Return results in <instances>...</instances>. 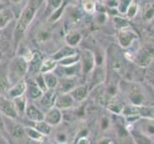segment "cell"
<instances>
[{
	"label": "cell",
	"instance_id": "24",
	"mask_svg": "<svg viewBox=\"0 0 154 144\" xmlns=\"http://www.w3.org/2000/svg\"><path fill=\"white\" fill-rule=\"evenodd\" d=\"M80 60V56L77 55V54H74V55H71L69 57H66L65 59H63L60 61V64L64 67H66V66H72V65H75L77 62H79Z\"/></svg>",
	"mask_w": 154,
	"mask_h": 144
},
{
	"label": "cell",
	"instance_id": "13",
	"mask_svg": "<svg viewBox=\"0 0 154 144\" xmlns=\"http://www.w3.org/2000/svg\"><path fill=\"white\" fill-rule=\"evenodd\" d=\"M4 66L0 64V95L7 96L8 90L11 88V85L8 80L7 68L4 69Z\"/></svg>",
	"mask_w": 154,
	"mask_h": 144
},
{
	"label": "cell",
	"instance_id": "8",
	"mask_svg": "<svg viewBox=\"0 0 154 144\" xmlns=\"http://www.w3.org/2000/svg\"><path fill=\"white\" fill-rule=\"evenodd\" d=\"M26 89H27V82L25 81V79H22L19 81L18 83H17L16 85H14L10 88L6 97L13 100L14 98L25 94Z\"/></svg>",
	"mask_w": 154,
	"mask_h": 144
},
{
	"label": "cell",
	"instance_id": "3",
	"mask_svg": "<svg viewBox=\"0 0 154 144\" xmlns=\"http://www.w3.org/2000/svg\"><path fill=\"white\" fill-rule=\"evenodd\" d=\"M3 120H4L5 129H6V132L8 134H10L13 137L17 139H21L24 137V136H25L24 128L25 127H23L21 124L16 122L14 119L3 116Z\"/></svg>",
	"mask_w": 154,
	"mask_h": 144
},
{
	"label": "cell",
	"instance_id": "30",
	"mask_svg": "<svg viewBox=\"0 0 154 144\" xmlns=\"http://www.w3.org/2000/svg\"><path fill=\"white\" fill-rule=\"evenodd\" d=\"M35 83L37 84V86L40 88L43 92H46V91L48 90L47 88V86L45 85V78H43V75L42 74H38L37 76V78H36V81H35Z\"/></svg>",
	"mask_w": 154,
	"mask_h": 144
},
{
	"label": "cell",
	"instance_id": "18",
	"mask_svg": "<svg viewBox=\"0 0 154 144\" xmlns=\"http://www.w3.org/2000/svg\"><path fill=\"white\" fill-rule=\"evenodd\" d=\"M24 131H25V136L29 139H32V140L42 142L45 137L43 134H42L40 132H38V130H36L33 127H25L24 128Z\"/></svg>",
	"mask_w": 154,
	"mask_h": 144
},
{
	"label": "cell",
	"instance_id": "28",
	"mask_svg": "<svg viewBox=\"0 0 154 144\" xmlns=\"http://www.w3.org/2000/svg\"><path fill=\"white\" fill-rule=\"evenodd\" d=\"M138 11H139V6H138V3L136 2V0H135V1H133L131 3V5L129 6L127 12H126V16L129 19H132L137 16Z\"/></svg>",
	"mask_w": 154,
	"mask_h": 144
},
{
	"label": "cell",
	"instance_id": "20",
	"mask_svg": "<svg viewBox=\"0 0 154 144\" xmlns=\"http://www.w3.org/2000/svg\"><path fill=\"white\" fill-rule=\"evenodd\" d=\"M75 51L72 47L69 46V47H65L61 49L59 52H57L55 55H53V60H55L57 62H60L61 60L65 59L66 57H69L71 55H74Z\"/></svg>",
	"mask_w": 154,
	"mask_h": 144
},
{
	"label": "cell",
	"instance_id": "21",
	"mask_svg": "<svg viewBox=\"0 0 154 144\" xmlns=\"http://www.w3.org/2000/svg\"><path fill=\"white\" fill-rule=\"evenodd\" d=\"M34 128H35L36 130H38V131L40 132L42 134H43L45 136H49V134H51V131H52L51 126L49 124H47L45 120L35 123V127H34Z\"/></svg>",
	"mask_w": 154,
	"mask_h": 144
},
{
	"label": "cell",
	"instance_id": "16",
	"mask_svg": "<svg viewBox=\"0 0 154 144\" xmlns=\"http://www.w3.org/2000/svg\"><path fill=\"white\" fill-rule=\"evenodd\" d=\"M69 95L71 96L73 100L76 102H82L85 98L87 94H88V88L85 86H75V88L69 91Z\"/></svg>",
	"mask_w": 154,
	"mask_h": 144
},
{
	"label": "cell",
	"instance_id": "22",
	"mask_svg": "<svg viewBox=\"0 0 154 144\" xmlns=\"http://www.w3.org/2000/svg\"><path fill=\"white\" fill-rule=\"evenodd\" d=\"M113 22H114V25L116 27L118 31L122 30V29H124V28H127V27H130V23L128 21V19L124 18V17H122V16H115L113 18Z\"/></svg>",
	"mask_w": 154,
	"mask_h": 144
},
{
	"label": "cell",
	"instance_id": "31",
	"mask_svg": "<svg viewBox=\"0 0 154 144\" xmlns=\"http://www.w3.org/2000/svg\"><path fill=\"white\" fill-rule=\"evenodd\" d=\"M56 141L58 142V144H65L67 141V137H66V134L64 133H59L56 134L55 136Z\"/></svg>",
	"mask_w": 154,
	"mask_h": 144
},
{
	"label": "cell",
	"instance_id": "2",
	"mask_svg": "<svg viewBox=\"0 0 154 144\" xmlns=\"http://www.w3.org/2000/svg\"><path fill=\"white\" fill-rule=\"evenodd\" d=\"M154 59V45L151 43L144 44L137 53L135 62L141 66H147Z\"/></svg>",
	"mask_w": 154,
	"mask_h": 144
},
{
	"label": "cell",
	"instance_id": "14",
	"mask_svg": "<svg viewBox=\"0 0 154 144\" xmlns=\"http://www.w3.org/2000/svg\"><path fill=\"white\" fill-rule=\"evenodd\" d=\"M43 91L38 88L35 82L33 83H27V89H26V96L27 98L30 97L32 100L37 101L38 99H41V97L43 95Z\"/></svg>",
	"mask_w": 154,
	"mask_h": 144
},
{
	"label": "cell",
	"instance_id": "29",
	"mask_svg": "<svg viewBox=\"0 0 154 144\" xmlns=\"http://www.w3.org/2000/svg\"><path fill=\"white\" fill-rule=\"evenodd\" d=\"M83 8H84V11L89 14H93L96 11L95 3L93 0H85L83 4Z\"/></svg>",
	"mask_w": 154,
	"mask_h": 144
},
{
	"label": "cell",
	"instance_id": "1",
	"mask_svg": "<svg viewBox=\"0 0 154 144\" xmlns=\"http://www.w3.org/2000/svg\"><path fill=\"white\" fill-rule=\"evenodd\" d=\"M28 71V62L23 57H17L10 62L7 67L8 80L10 85L14 86L24 79Z\"/></svg>",
	"mask_w": 154,
	"mask_h": 144
},
{
	"label": "cell",
	"instance_id": "6",
	"mask_svg": "<svg viewBox=\"0 0 154 144\" xmlns=\"http://www.w3.org/2000/svg\"><path fill=\"white\" fill-rule=\"evenodd\" d=\"M63 114L62 110L56 107H52L45 113V121L50 126H57L62 122Z\"/></svg>",
	"mask_w": 154,
	"mask_h": 144
},
{
	"label": "cell",
	"instance_id": "17",
	"mask_svg": "<svg viewBox=\"0 0 154 144\" xmlns=\"http://www.w3.org/2000/svg\"><path fill=\"white\" fill-rule=\"evenodd\" d=\"M58 62L53 60V59H46L42 61V64L41 66L40 73L41 74H46V73H51L57 68Z\"/></svg>",
	"mask_w": 154,
	"mask_h": 144
},
{
	"label": "cell",
	"instance_id": "27",
	"mask_svg": "<svg viewBox=\"0 0 154 144\" xmlns=\"http://www.w3.org/2000/svg\"><path fill=\"white\" fill-rule=\"evenodd\" d=\"M81 40V35L78 33H71L66 37V42L70 47L77 45Z\"/></svg>",
	"mask_w": 154,
	"mask_h": 144
},
{
	"label": "cell",
	"instance_id": "37",
	"mask_svg": "<svg viewBox=\"0 0 154 144\" xmlns=\"http://www.w3.org/2000/svg\"><path fill=\"white\" fill-rule=\"evenodd\" d=\"M65 144H67V143H65Z\"/></svg>",
	"mask_w": 154,
	"mask_h": 144
},
{
	"label": "cell",
	"instance_id": "35",
	"mask_svg": "<svg viewBox=\"0 0 154 144\" xmlns=\"http://www.w3.org/2000/svg\"><path fill=\"white\" fill-rule=\"evenodd\" d=\"M0 144H9L8 140L6 139L3 134H0Z\"/></svg>",
	"mask_w": 154,
	"mask_h": 144
},
{
	"label": "cell",
	"instance_id": "12",
	"mask_svg": "<svg viewBox=\"0 0 154 144\" xmlns=\"http://www.w3.org/2000/svg\"><path fill=\"white\" fill-rule=\"evenodd\" d=\"M13 102H14V108H16L18 116H24V115H25L27 106H28V98L26 94L13 99Z\"/></svg>",
	"mask_w": 154,
	"mask_h": 144
},
{
	"label": "cell",
	"instance_id": "25",
	"mask_svg": "<svg viewBox=\"0 0 154 144\" xmlns=\"http://www.w3.org/2000/svg\"><path fill=\"white\" fill-rule=\"evenodd\" d=\"M13 13L9 10H5V11L0 12V29L4 28L7 24L10 22L9 20H11L13 18Z\"/></svg>",
	"mask_w": 154,
	"mask_h": 144
},
{
	"label": "cell",
	"instance_id": "7",
	"mask_svg": "<svg viewBox=\"0 0 154 144\" xmlns=\"http://www.w3.org/2000/svg\"><path fill=\"white\" fill-rule=\"evenodd\" d=\"M45 112H43L35 104H28L25 112V115L27 116V118L34 123L45 120Z\"/></svg>",
	"mask_w": 154,
	"mask_h": 144
},
{
	"label": "cell",
	"instance_id": "4",
	"mask_svg": "<svg viewBox=\"0 0 154 144\" xmlns=\"http://www.w3.org/2000/svg\"><path fill=\"white\" fill-rule=\"evenodd\" d=\"M0 112L3 116L11 119H17L18 116L13 100L3 95H0Z\"/></svg>",
	"mask_w": 154,
	"mask_h": 144
},
{
	"label": "cell",
	"instance_id": "19",
	"mask_svg": "<svg viewBox=\"0 0 154 144\" xmlns=\"http://www.w3.org/2000/svg\"><path fill=\"white\" fill-rule=\"evenodd\" d=\"M42 75L48 89H54L57 88L58 85H59V79H58V77L54 73L51 72V73H46Z\"/></svg>",
	"mask_w": 154,
	"mask_h": 144
},
{
	"label": "cell",
	"instance_id": "10",
	"mask_svg": "<svg viewBox=\"0 0 154 144\" xmlns=\"http://www.w3.org/2000/svg\"><path fill=\"white\" fill-rule=\"evenodd\" d=\"M34 16V10L31 8H27L24 13L22 14V16L19 19V21L17 25V33H24L26 31V29L29 25V23L32 20V17Z\"/></svg>",
	"mask_w": 154,
	"mask_h": 144
},
{
	"label": "cell",
	"instance_id": "33",
	"mask_svg": "<svg viewBox=\"0 0 154 144\" xmlns=\"http://www.w3.org/2000/svg\"><path fill=\"white\" fill-rule=\"evenodd\" d=\"M6 131L5 129V125H4V120H3V115L0 112V134H3V133ZM4 136V134H3Z\"/></svg>",
	"mask_w": 154,
	"mask_h": 144
},
{
	"label": "cell",
	"instance_id": "15",
	"mask_svg": "<svg viewBox=\"0 0 154 144\" xmlns=\"http://www.w3.org/2000/svg\"><path fill=\"white\" fill-rule=\"evenodd\" d=\"M82 62H83V71L85 73H89L94 68V58L93 53L90 51H84V54L82 56Z\"/></svg>",
	"mask_w": 154,
	"mask_h": 144
},
{
	"label": "cell",
	"instance_id": "34",
	"mask_svg": "<svg viewBox=\"0 0 154 144\" xmlns=\"http://www.w3.org/2000/svg\"><path fill=\"white\" fill-rule=\"evenodd\" d=\"M77 144H90V141H89V139L87 137L83 136V137L79 138V140H78V142H77Z\"/></svg>",
	"mask_w": 154,
	"mask_h": 144
},
{
	"label": "cell",
	"instance_id": "36",
	"mask_svg": "<svg viewBox=\"0 0 154 144\" xmlns=\"http://www.w3.org/2000/svg\"><path fill=\"white\" fill-rule=\"evenodd\" d=\"M42 142L40 141H36V140H32V139H29L26 141V144H41Z\"/></svg>",
	"mask_w": 154,
	"mask_h": 144
},
{
	"label": "cell",
	"instance_id": "11",
	"mask_svg": "<svg viewBox=\"0 0 154 144\" xmlns=\"http://www.w3.org/2000/svg\"><path fill=\"white\" fill-rule=\"evenodd\" d=\"M55 92L53 89H48L46 92L43 93V95L38 99V103H40V109L42 110V109L46 110V112L52 107H54V102H55Z\"/></svg>",
	"mask_w": 154,
	"mask_h": 144
},
{
	"label": "cell",
	"instance_id": "9",
	"mask_svg": "<svg viewBox=\"0 0 154 144\" xmlns=\"http://www.w3.org/2000/svg\"><path fill=\"white\" fill-rule=\"evenodd\" d=\"M74 104H75V101L69 95V93H61L60 95H58L55 99L54 107L63 110H66V109L73 107Z\"/></svg>",
	"mask_w": 154,
	"mask_h": 144
},
{
	"label": "cell",
	"instance_id": "5",
	"mask_svg": "<svg viewBox=\"0 0 154 144\" xmlns=\"http://www.w3.org/2000/svg\"><path fill=\"white\" fill-rule=\"evenodd\" d=\"M137 38H138L137 33L133 30H131L129 27L122 29V30H119L118 32L119 44L123 48L129 47L133 43V41L135 40H137Z\"/></svg>",
	"mask_w": 154,
	"mask_h": 144
},
{
	"label": "cell",
	"instance_id": "26",
	"mask_svg": "<svg viewBox=\"0 0 154 144\" xmlns=\"http://www.w3.org/2000/svg\"><path fill=\"white\" fill-rule=\"evenodd\" d=\"M133 1H135V0H119L118 8H117L118 13L122 14H126L127 10Z\"/></svg>",
	"mask_w": 154,
	"mask_h": 144
},
{
	"label": "cell",
	"instance_id": "23",
	"mask_svg": "<svg viewBox=\"0 0 154 144\" xmlns=\"http://www.w3.org/2000/svg\"><path fill=\"white\" fill-rule=\"evenodd\" d=\"M153 17H154V2L146 4L143 11V20L149 21V20H151Z\"/></svg>",
	"mask_w": 154,
	"mask_h": 144
},
{
	"label": "cell",
	"instance_id": "32",
	"mask_svg": "<svg viewBox=\"0 0 154 144\" xmlns=\"http://www.w3.org/2000/svg\"><path fill=\"white\" fill-rule=\"evenodd\" d=\"M97 21L100 24H104L106 21H107V14L105 13H99L98 16H97Z\"/></svg>",
	"mask_w": 154,
	"mask_h": 144
}]
</instances>
